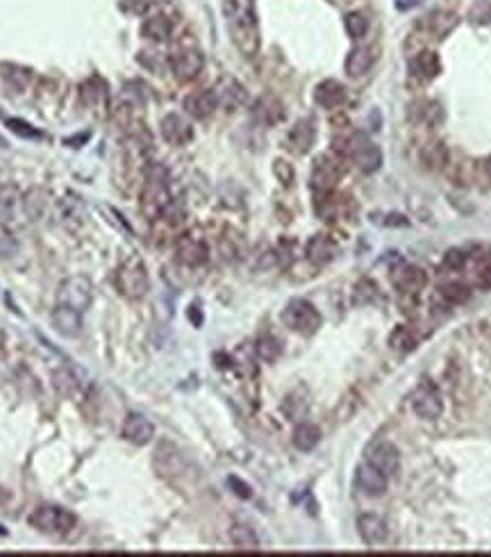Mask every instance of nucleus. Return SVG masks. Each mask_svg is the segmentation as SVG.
Here are the masks:
<instances>
[{
	"label": "nucleus",
	"mask_w": 491,
	"mask_h": 557,
	"mask_svg": "<svg viewBox=\"0 0 491 557\" xmlns=\"http://www.w3.org/2000/svg\"><path fill=\"white\" fill-rule=\"evenodd\" d=\"M223 14L237 51L243 57H255L260 53V26L253 0H223Z\"/></svg>",
	"instance_id": "nucleus-1"
},
{
	"label": "nucleus",
	"mask_w": 491,
	"mask_h": 557,
	"mask_svg": "<svg viewBox=\"0 0 491 557\" xmlns=\"http://www.w3.org/2000/svg\"><path fill=\"white\" fill-rule=\"evenodd\" d=\"M334 155L350 159L364 173H376L382 166V150L364 132H350L334 142Z\"/></svg>",
	"instance_id": "nucleus-2"
},
{
	"label": "nucleus",
	"mask_w": 491,
	"mask_h": 557,
	"mask_svg": "<svg viewBox=\"0 0 491 557\" xmlns=\"http://www.w3.org/2000/svg\"><path fill=\"white\" fill-rule=\"evenodd\" d=\"M169 205H171L169 176L159 164H153L146 171V178L142 184V212L146 218L155 221V218H159L167 212Z\"/></svg>",
	"instance_id": "nucleus-3"
},
{
	"label": "nucleus",
	"mask_w": 491,
	"mask_h": 557,
	"mask_svg": "<svg viewBox=\"0 0 491 557\" xmlns=\"http://www.w3.org/2000/svg\"><path fill=\"white\" fill-rule=\"evenodd\" d=\"M116 289L125 296V298H144L150 289V277L146 271V264L139 258H130L125 260L119 271H116Z\"/></svg>",
	"instance_id": "nucleus-4"
},
{
	"label": "nucleus",
	"mask_w": 491,
	"mask_h": 557,
	"mask_svg": "<svg viewBox=\"0 0 491 557\" xmlns=\"http://www.w3.org/2000/svg\"><path fill=\"white\" fill-rule=\"evenodd\" d=\"M283 321H285V326L289 330H294V332H298L302 336L314 334L321 328V323H323L321 312L305 298L289 300L285 312H283Z\"/></svg>",
	"instance_id": "nucleus-5"
},
{
	"label": "nucleus",
	"mask_w": 491,
	"mask_h": 557,
	"mask_svg": "<svg viewBox=\"0 0 491 557\" xmlns=\"http://www.w3.org/2000/svg\"><path fill=\"white\" fill-rule=\"evenodd\" d=\"M30 526L37 528L43 535H66L75 526V514L60 505H39L30 514Z\"/></svg>",
	"instance_id": "nucleus-6"
},
{
	"label": "nucleus",
	"mask_w": 491,
	"mask_h": 557,
	"mask_svg": "<svg viewBox=\"0 0 491 557\" xmlns=\"http://www.w3.org/2000/svg\"><path fill=\"white\" fill-rule=\"evenodd\" d=\"M93 300V285L85 275H71L57 289V303L73 307L78 312H85L91 307Z\"/></svg>",
	"instance_id": "nucleus-7"
},
{
	"label": "nucleus",
	"mask_w": 491,
	"mask_h": 557,
	"mask_svg": "<svg viewBox=\"0 0 491 557\" xmlns=\"http://www.w3.org/2000/svg\"><path fill=\"white\" fill-rule=\"evenodd\" d=\"M169 66L180 83H191V80H196L198 73L203 71L205 57L196 46H180V48H175L169 55Z\"/></svg>",
	"instance_id": "nucleus-8"
},
{
	"label": "nucleus",
	"mask_w": 491,
	"mask_h": 557,
	"mask_svg": "<svg viewBox=\"0 0 491 557\" xmlns=\"http://www.w3.org/2000/svg\"><path fill=\"white\" fill-rule=\"evenodd\" d=\"M344 176V159L339 155H321L312 169V187L317 193L334 191L337 182Z\"/></svg>",
	"instance_id": "nucleus-9"
},
{
	"label": "nucleus",
	"mask_w": 491,
	"mask_h": 557,
	"mask_svg": "<svg viewBox=\"0 0 491 557\" xmlns=\"http://www.w3.org/2000/svg\"><path fill=\"white\" fill-rule=\"evenodd\" d=\"M412 412L423 421H437L443 412L441 393L432 382H423L412 396Z\"/></svg>",
	"instance_id": "nucleus-10"
},
{
	"label": "nucleus",
	"mask_w": 491,
	"mask_h": 557,
	"mask_svg": "<svg viewBox=\"0 0 491 557\" xmlns=\"http://www.w3.org/2000/svg\"><path fill=\"white\" fill-rule=\"evenodd\" d=\"M175 258H178L180 264L196 269V266H203L209 260V248L203 237L186 232V235H180L178 241H175Z\"/></svg>",
	"instance_id": "nucleus-11"
},
{
	"label": "nucleus",
	"mask_w": 491,
	"mask_h": 557,
	"mask_svg": "<svg viewBox=\"0 0 491 557\" xmlns=\"http://www.w3.org/2000/svg\"><path fill=\"white\" fill-rule=\"evenodd\" d=\"M366 462L380 469L387 478H391L401 469V452L391 442H376L366 450Z\"/></svg>",
	"instance_id": "nucleus-12"
},
{
	"label": "nucleus",
	"mask_w": 491,
	"mask_h": 557,
	"mask_svg": "<svg viewBox=\"0 0 491 557\" xmlns=\"http://www.w3.org/2000/svg\"><path fill=\"white\" fill-rule=\"evenodd\" d=\"M121 437L134 446H146L150 439L155 437V425L148 416L139 414V412H130L121 425Z\"/></svg>",
	"instance_id": "nucleus-13"
},
{
	"label": "nucleus",
	"mask_w": 491,
	"mask_h": 557,
	"mask_svg": "<svg viewBox=\"0 0 491 557\" xmlns=\"http://www.w3.org/2000/svg\"><path fill=\"white\" fill-rule=\"evenodd\" d=\"M159 130H162L164 142L171 144V146H186L194 139L191 123L178 112H171V114L164 116L162 123H159Z\"/></svg>",
	"instance_id": "nucleus-14"
},
{
	"label": "nucleus",
	"mask_w": 491,
	"mask_h": 557,
	"mask_svg": "<svg viewBox=\"0 0 491 557\" xmlns=\"http://www.w3.org/2000/svg\"><path fill=\"white\" fill-rule=\"evenodd\" d=\"M218 107V100H216V94L212 89H198V91H191V94H186L184 100H182V110L186 116H191V119L196 121H203V119H209Z\"/></svg>",
	"instance_id": "nucleus-15"
},
{
	"label": "nucleus",
	"mask_w": 491,
	"mask_h": 557,
	"mask_svg": "<svg viewBox=\"0 0 491 557\" xmlns=\"http://www.w3.org/2000/svg\"><path fill=\"white\" fill-rule=\"evenodd\" d=\"M391 280H394V287L398 289L401 294H418L421 289L426 287L428 275H426L423 269H421V266L403 264V266H398V269L394 271Z\"/></svg>",
	"instance_id": "nucleus-16"
},
{
	"label": "nucleus",
	"mask_w": 491,
	"mask_h": 557,
	"mask_svg": "<svg viewBox=\"0 0 491 557\" xmlns=\"http://www.w3.org/2000/svg\"><path fill=\"white\" fill-rule=\"evenodd\" d=\"M51 321L55 330L60 332L62 336H66V339H75V336L82 334V312L73 309V307H66V305H60L57 303V307L53 309L51 314Z\"/></svg>",
	"instance_id": "nucleus-17"
},
{
	"label": "nucleus",
	"mask_w": 491,
	"mask_h": 557,
	"mask_svg": "<svg viewBox=\"0 0 491 557\" xmlns=\"http://www.w3.org/2000/svg\"><path fill=\"white\" fill-rule=\"evenodd\" d=\"M357 532L361 541L369 543V546H380L389 537V526L378 514H361L357 519Z\"/></svg>",
	"instance_id": "nucleus-18"
},
{
	"label": "nucleus",
	"mask_w": 491,
	"mask_h": 557,
	"mask_svg": "<svg viewBox=\"0 0 491 557\" xmlns=\"http://www.w3.org/2000/svg\"><path fill=\"white\" fill-rule=\"evenodd\" d=\"M355 482H357V489L361 494L366 496H382L384 492H387V484H389V478L384 475L380 469H376L373 464H361V467L357 469V475H355Z\"/></svg>",
	"instance_id": "nucleus-19"
},
{
	"label": "nucleus",
	"mask_w": 491,
	"mask_h": 557,
	"mask_svg": "<svg viewBox=\"0 0 491 557\" xmlns=\"http://www.w3.org/2000/svg\"><path fill=\"white\" fill-rule=\"evenodd\" d=\"M314 139H317V125H314L312 119H300L296 121V125L291 127L287 134V146L291 153L296 155H305L307 150L314 146Z\"/></svg>",
	"instance_id": "nucleus-20"
},
{
	"label": "nucleus",
	"mask_w": 491,
	"mask_h": 557,
	"mask_svg": "<svg viewBox=\"0 0 491 557\" xmlns=\"http://www.w3.org/2000/svg\"><path fill=\"white\" fill-rule=\"evenodd\" d=\"M250 114H253V121L271 127V125H278L285 121V105L275 96H262L255 100Z\"/></svg>",
	"instance_id": "nucleus-21"
},
{
	"label": "nucleus",
	"mask_w": 491,
	"mask_h": 557,
	"mask_svg": "<svg viewBox=\"0 0 491 557\" xmlns=\"http://www.w3.org/2000/svg\"><path fill=\"white\" fill-rule=\"evenodd\" d=\"M314 100H317V105H321L323 110H337L339 105L346 102V89L342 83H337V80H323V83H319L317 89H314Z\"/></svg>",
	"instance_id": "nucleus-22"
},
{
	"label": "nucleus",
	"mask_w": 491,
	"mask_h": 557,
	"mask_svg": "<svg viewBox=\"0 0 491 557\" xmlns=\"http://www.w3.org/2000/svg\"><path fill=\"white\" fill-rule=\"evenodd\" d=\"M409 71H412L416 78H423V80H432L441 73V60L435 51H421L412 57L409 62Z\"/></svg>",
	"instance_id": "nucleus-23"
},
{
	"label": "nucleus",
	"mask_w": 491,
	"mask_h": 557,
	"mask_svg": "<svg viewBox=\"0 0 491 557\" xmlns=\"http://www.w3.org/2000/svg\"><path fill=\"white\" fill-rule=\"evenodd\" d=\"M142 34L146 39L155 41V43H164L171 39L173 34V23L164 16V14H148L142 23Z\"/></svg>",
	"instance_id": "nucleus-24"
},
{
	"label": "nucleus",
	"mask_w": 491,
	"mask_h": 557,
	"mask_svg": "<svg viewBox=\"0 0 491 557\" xmlns=\"http://www.w3.org/2000/svg\"><path fill=\"white\" fill-rule=\"evenodd\" d=\"M373 62H376V55H373L371 48H366V46H355L346 57V73L350 78H361L371 71Z\"/></svg>",
	"instance_id": "nucleus-25"
},
{
	"label": "nucleus",
	"mask_w": 491,
	"mask_h": 557,
	"mask_svg": "<svg viewBox=\"0 0 491 557\" xmlns=\"http://www.w3.org/2000/svg\"><path fill=\"white\" fill-rule=\"evenodd\" d=\"M214 94H216L218 105L230 107V110H235V107L243 105L246 98H248L246 89L237 83V80H232V78L221 80V85H218V89L214 91Z\"/></svg>",
	"instance_id": "nucleus-26"
},
{
	"label": "nucleus",
	"mask_w": 491,
	"mask_h": 557,
	"mask_svg": "<svg viewBox=\"0 0 491 557\" xmlns=\"http://www.w3.org/2000/svg\"><path fill=\"white\" fill-rule=\"evenodd\" d=\"M421 161L430 171H443L450 164V153L441 142H430L421 148Z\"/></svg>",
	"instance_id": "nucleus-27"
},
{
	"label": "nucleus",
	"mask_w": 491,
	"mask_h": 557,
	"mask_svg": "<svg viewBox=\"0 0 491 557\" xmlns=\"http://www.w3.org/2000/svg\"><path fill=\"white\" fill-rule=\"evenodd\" d=\"M458 21H460V18H458V14H455V11L435 9V11H432V14L428 16L426 26H428V30H430L432 37L441 39V37H446V34H450V32L455 30Z\"/></svg>",
	"instance_id": "nucleus-28"
},
{
	"label": "nucleus",
	"mask_w": 491,
	"mask_h": 557,
	"mask_svg": "<svg viewBox=\"0 0 491 557\" xmlns=\"http://www.w3.org/2000/svg\"><path fill=\"white\" fill-rule=\"evenodd\" d=\"M291 442H294V446L302 452L314 450L321 442V428L310 423V421H302V423L296 425L294 435H291Z\"/></svg>",
	"instance_id": "nucleus-29"
},
{
	"label": "nucleus",
	"mask_w": 491,
	"mask_h": 557,
	"mask_svg": "<svg viewBox=\"0 0 491 557\" xmlns=\"http://www.w3.org/2000/svg\"><path fill=\"white\" fill-rule=\"evenodd\" d=\"M334 255H337V243H334L330 237L317 235V237H312V239L307 241V258H310L314 264L330 262Z\"/></svg>",
	"instance_id": "nucleus-30"
},
{
	"label": "nucleus",
	"mask_w": 491,
	"mask_h": 557,
	"mask_svg": "<svg viewBox=\"0 0 491 557\" xmlns=\"http://www.w3.org/2000/svg\"><path fill=\"white\" fill-rule=\"evenodd\" d=\"M230 541L232 546L239 551H257L260 548V539H257L255 530L243 526V524H235L230 528Z\"/></svg>",
	"instance_id": "nucleus-31"
},
{
	"label": "nucleus",
	"mask_w": 491,
	"mask_h": 557,
	"mask_svg": "<svg viewBox=\"0 0 491 557\" xmlns=\"http://www.w3.org/2000/svg\"><path fill=\"white\" fill-rule=\"evenodd\" d=\"M19 207V191L9 184H0V223H9Z\"/></svg>",
	"instance_id": "nucleus-32"
},
{
	"label": "nucleus",
	"mask_w": 491,
	"mask_h": 557,
	"mask_svg": "<svg viewBox=\"0 0 491 557\" xmlns=\"http://www.w3.org/2000/svg\"><path fill=\"white\" fill-rule=\"evenodd\" d=\"M416 344H418L416 332L412 328H407V326H398L389 334V346L394 348V351L409 353V351H414Z\"/></svg>",
	"instance_id": "nucleus-33"
},
{
	"label": "nucleus",
	"mask_w": 491,
	"mask_h": 557,
	"mask_svg": "<svg viewBox=\"0 0 491 557\" xmlns=\"http://www.w3.org/2000/svg\"><path fill=\"white\" fill-rule=\"evenodd\" d=\"M255 353L257 357L262 359V362H275V359L283 355V346H280V341L275 339L273 334H262L260 339L255 341Z\"/></svg>",
	"instance_id": "nucleus-34"
},
{
	"label": "nucleus",
	"mask_w": 491,
	"mask_h": 557,
	"mask_svg": "<svg viewBox=\"0 0 491 557\" xmlns=\"http://www.w3.org/2000/svg\"><path fill=\"white\" fill-rule=\"evenodd\" d=\"M439 296L446 300L448 305H464L471 298V289L464 282H448L439 289Z\"/></svg>",
	"instance_id": "nucleus-35"
},
{
	"label": "nucleus",
	"mask_w": 491,
	"mask_h": 557,
	"mask_svg": "<svg viewBox=\"0 0 491 557\" xmlns=\"http://www.w3.org/2000/svg\"><path fill=\"white\" fill-rule=\"evenodd\" d=\"M414 107H418V110H412V116L416 119V123L435 125L441 119V107L437 105L435 100H421V102H416Z\"/></svg>",
	"instance_id": "nucleus-36"
},
{
	"label": "nucleus",
	"mask_w": 491,
	"mask_h": 557,
	"mask_svg": "<svg viewBox=\"0 0 491 557\" xmlns=\"http://www.w3.org/2000/svg\"><path fill=\"white\" fill-rule=\"evenodd\" d=\"M344 26H346L348 37L359 41L369 32V18L361 14V11H350V14L346 16V21H344Z\"/></svg>",
	"instance_id": "nucleus-37"
},
{
	"label": "nucleus",
	"mask_w": 491,
	"mask_h": 557,
	"mask_svg": "<svg viewBox=\"0 0 491 557\" xmlns=\"http://www.w3.org/2000/svg\"><path fill=\"white\" fill-rule=\"evenodd\" d=\"M466 262H469V255L462 248H450L443 255V269H448V271H462Z\"/></svg>",
	"instance_id": "nucleus-38"
},
{
	"label": "nucleus",
	"mask_w": 491,
	"mask_h": 557,
	"mask_svg": "<svg viewBox=\"0 0 491 557\" xmlns=\"http://www.w3.org/2000/svg\"><path fill=\"white\" fill-rule=\"evenodd\" d=\"M19 253V241L7 230L5 223H0V258H14Z\"/></svg>",
	"instance_id": "nucleus-39"
},
{
	"label": "nucleus",
	"mask_w": 491,
	"mask_h": 557,
	"mask_svg": "<svg viewBox=\"0 0 491 557\" xmlns=\"http://www.w3.org/2000/svg\"><path fill=\"white\" fill-rule=\"evenodd\" d=\"M273 173H275V178L280 180V184H285V187H289V184L294 182V178H296L294 166H291L289 161H285V159H275L273 161Z\"/></svg>",
	"instance_id": "nucleus-40"
},
{
	"label": "nucleus",
	"mask_w": 491,
	"mask_h": 557,
	"mask_svg": "<svg viewBox=\"0 0 491 557\" xmlns=\"http://www.w3.org/2000/svg\"><path fill=\"white\" fill-rule=\"evenodd\" d=\"M7 125H9V130H11V132H16V134L26 137V139H39V137H41L39 130H34V127H32L30 123L21 121V119H9Z\"/></svg>",
	"instance_id": "nucleus-41"
},
{
	"label": "nucleus",
	"mask_w": 491,
	"mask_h": 557,
	"mask_svg": "<svg viewBox=\"0 0 491 557\" xmlns=\"http://www.w3.org/2000/svg\"><path fill=\"white\" fill-rule=\"evenodd\" d=\"M471 18L477 21V23L491 21V3L489 0H477V3L471 7Z\"/></svg>",
	"instance_id": "nucleus-42"
},
{
	"label": "nucleus",
	"mask_w": 491,
	"mask_h": 557,
	"mask_svg": "<svg viewBox=\"0 0 491 557\" xmlns=\"http://www.w3.org/2000/svg\"><path fill=\"white\" fill-rule=\"evenodd\" d=\"M228 484H230V489L235 492L239 498H250V496H253V489H250V487L246 484L243 480L235 478V475H232V478H228Z\"/></svg>",
	"instance_id": "nucleus-43"
},
{
	"label": "nucleus",
	"mask_w": 491,
	"mask_h": 557,
	"mask_svg": "<svg viewBox=\"0 0 491 557\" xmlns=\"http://www.w3.org/2000/svg\"><path fill=\"white\" fill-rule=\"evenodd\" d=\"M477 285L482 289H491V266H485V269L477 273Z\"/></svg>",
	"instance_id": "nucleus-44"
},
{
	"label": "nucleus",
	"mask_w": 491,
	"mask_h": 557,
	"mask_svg": "<svg viewBox=\"0 0 491 557\" xmlns=\"http://www.w3.org/2000/svg\"><path fill=\"white\" fill-rule=\"evenodd\" d=\"M482 169H485V176H487V180L491 182V157H487V159H485Z\"/></svg>",
	"instance_id": "nucleus-45"
}]
</instances>
